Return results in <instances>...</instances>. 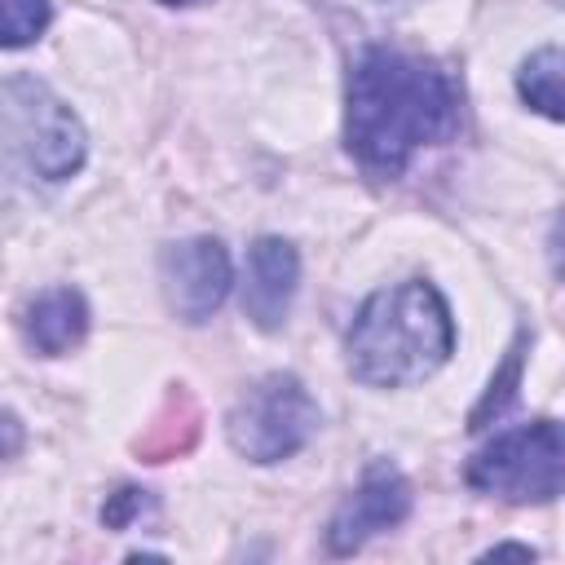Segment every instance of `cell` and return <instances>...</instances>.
Listing matches in <instances>:
<instances>
[{"instance_id": "7", "label": "cell", "mask_w": 565, "mask_h": 565, "mask_svg": "<svg viewBox=\"0 0 565 565\" xmlns=\"http://www.w3.org/2000/svg\"><path fill=\"white\" fill-rule=\"evenodd\" d=\"M411 516V481L397 472V463L388 459H371L362 468L358 490L335 508L331 525H327V547L335 556L358 552L366 539L402 525Z\"/></svg>"}, {"instance_id": "14", "label": "cell", "mask_w": 565, "mask_h": 565, "mask_svg": "<svg viewBox=\"0 0 565 565\" xmlns=\"http://www.w3.org/2000/svg\"><path fill=\"white\" fill-rule=\"evenodd\" d=\"M22 441H26L22 419H18L13 411H4V406H0V463H4V459H13V455L22 450Z\"/></svg>"}, {"instance_id": "15", "label": "cell", "mask_w": 565, "mask_h": 565, "mask_svg": "<svg viewBox=\"0 0 565 565\" xmlns=\"http://www.w3.org/2000/svg\"><path fill=\"white\" fill-rule=\"evenodd\" d=\"M159 4H194V0H159Z\"/></svg>"}, {"instance_id": "1", "label": "cell", "mask_w": 565, "mask_h": 565, "mask_svg": "<svg viewBox=\"0 0 565 565\" xmlns=\"http://www.w3.org/2000/svg\"><path fill=\"white\" fill-rule=\"evenodd\" d=\"M459 132V88L433 57L375 44L349 75L344 141L371 177H402L406 163Z\"/></svg>"}, {"instance_id": "12", "label": "cell", "mask_w": 565, "mask_h": 565, "mask_svg": "<svg viewBox=\"0 0 565 565\" xmlns=\"http://www.w3.org/2000/svg\"><path fill=\"white\" fill-rule=\"evenodd\" d=\"M516 366H521V353L512 349V358H508V371H503V375H499V380L490 384V393H486V402H481V411L472 415V428H481V419H486L490 411L499 415V411H503V406L512 402V384H516Z\"/></svg>"}, {"instance_id": "9", "label": "cell", "mask_w": 565, "mask_h": 565, "mask_svg": "<svg viewBox=\"0 0 565 565\" xmlns=\"http://www.w3.org/2000/svg\"><path fill=\"white\" fill-rule=\"evenodd\" d=\"M84 335H88V300L75 287H49L22 309V340L44 358L71 353Z\"/></svg>"}, {"instance_id": "8", "label": "cell", "mask_w": 565, "mask_h": 565, "mask_svg": "<svg viewBox=\"0 0 565 565\" xmlns=\"http://www.w3.org/2000/svg\"><path fill=\"white\" fill-rule=\"evenodd\" d=\"M300 287V256L287 238H256L247 252V278H243V313L260 331H278L291 313Z\"/></svg>"}, {"instance_id": "3", "label": "cell", "mask_w": 565, "mask_h": 565, "mask_svg": "<svg viewBox=\"0 0 565 565\" xmlns=\"http://www.w3.org/2000/svg\"><path fill=\"white\" fill-rule=\"evenodd\" d=\"M84 124L62 97L31 75L0 84V168H18L35 181H66L84 168Z\"/></svg>"}, {"instance_id": "5", "label": "cell", "mask_w": 565, "mask_h": 565, "mask_svg": "<svg viewBox=\"0 0 565 565\" xmlns=\"http://www.w3.org/2000/svg\"><path fill=\"white\" fill-rule=\"evenodd\" d=\"M322 415L309 388L291 371H274L256 380L225 415L230 446L252 463H278L309 446Z\"/></svg>"}, {"instance_id": "13", "label": "cell", "mask_w": 565, "mask_h": 565, "mask_svg": "<svg viewBox=\"0 0 565 565\" xmlns=\"http://www.w3.org/2000/svg\"><path fill=\"white\" fill-rule=\"evenodd\" d=\"M141 508H150V499H146V490H119L106 508H102V521L106 525H115V530H124Z\"/></svg>"}, {"instance_id": "2", "label": "cell", "mask_w": 565, "mask_h": 565, "mask_svg": "<svg viewBox=\"0 0 565 565\" xmlns=\"http://www.w3.org/2000/svg\"><path fill=\"white\" fill-rule=\"evenodd\" d=\"M450 353H455L450 305L424 278H406L397 287L366 296L344 335L349 371L371 388L419 384L433 371H441Z\"/></svg>"}, {"instance_id": "11", "label": "cell", "mask_w": 565, "mask_h": 565, "mask_svg": "<svg viewBox=\"0 0 565 565\" xmlns=\"http://www.w3.org/2000/svg\"><path fill=\"white\" fill-rule=\"evenodd\" d=\"M53 0H0V49H26L44 35Z\"/></svg>"}, {"instance_id": "4", "label": "cell", "mask_w": 565, "mask_h": 565, "mask_svg": "<svg viewBox=\"0 0 565 565\" xmlns=\"http://www.w3.org/2000/svg\"><path fill=\"white\" fill-rule=\"evenodd\" d=\"M463 481L481 494L508 499V503H552L565 481V441L556 419H534L521 428L499 433L486 441L468 468Z\"/></svg>"}, {"instance_id": "6", "label": "cell", "mask_w": 565, "mask_h": 565, "mask_svg": "<svg viewBox=\"0 0 565 565\" xmlns=\"http://www.w3.org/2000/svg\"><path fill=\"white\" fill-rule=\"evenodd\" d=\"M159 282H163V300L181 322H207L234 282V265L221 238H181L168 243L159 256Z\"/></svg>"}, {"instance_id": "10", "label": "cell", "mask_w": 565, "mask_h": 565, "mask_svg": "<svg viewBox=\"0 0 565 565\" xmlns=\"http://www.w3.org/2000/svg\"><path fill=\"white\" fill-rule=\"evenodd\" d=\"M516 93L547 119H561L565 106H561V49L547 44L539 53H530L516 71Z\"/></svg>"}]
</instances>
